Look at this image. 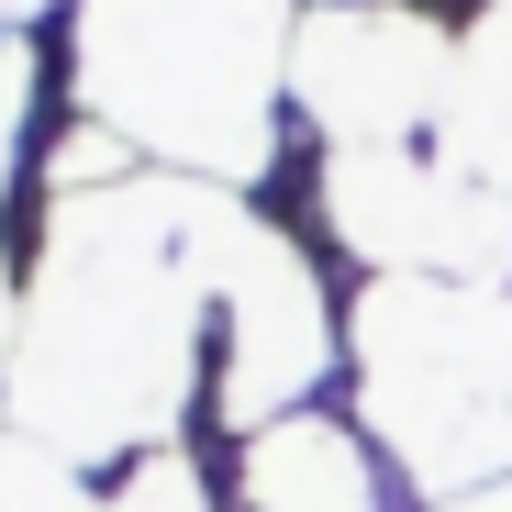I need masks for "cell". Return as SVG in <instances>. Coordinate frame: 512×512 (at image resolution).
<instances>
[{"label": "cell", "instance_id": "obj_1", "mask_svg": "<svg viewBox=\"0 0 512 512\" xmlns=\"http://www.w3.org/2000/svg\"><path fill=\"white\" fill-rule=\"evenodd\" d=\"M23 423L56 457H123L156 446L190 401V290L156 234H67L34 268V334H23Z\"/></svg>", "mask_w": 512, "mask_h": 512}, {"label": "cell", "instance_id": "obj_4", "mask_svg": "<svg viewBox=\"0 0 512 512\" xmlns=\"http://www.w3.org/2000/svg\"><path fill=\"white\" fill-rule=\"evenodd\" d=\"M223 423H279L312 379H323V357H334V323H323V290H312V268L279 245V234H234V256H223Z\"/></svg>", "mask_w": 512, "mask_h": 512}, {"label": "cell", "instance_id": "obj_7", "mask_svg": "<svg viewBox=\"0 0 512 512\" xmlns=\"http://www.w3.org/2000/svg\"><path fill=\"white\" fill-rule=\"evenodd\" d=\"M446 512H512V490H479V501H446Z\"/></svg>", "mask_w": 512, "mask_h": 512}, {"label": "cell", "instance_id": "obj_2", "mask_svg": "<svg viewBox=\"0 0 512 512\" xmlns=\"http://www.w3.org/2000/svg\"><path fill=\"white\" fill-rule=\"evenodd\" d=\"M268 67H279V0H101L78 45V90L123 123V145H167L190 167H256Z\"/></svg>", "mask_w": 512, "mask_h": 512}, {"label": "cell", "instance_id": "obj_6", "mask_svg": "<svg viewBox=\"0 0 512 512\" xmlns=\"http://www.w3.org/2000/svg\"><path fill=\"white\" fill-rule=\"evenodd\" d=\"M490 123L512 134V12L479 34V67H468V156H490Z\"/></svg>", "mask_w": 512, "mask_h": 512}, {"label": "cell", "instance_id": "obj_5", "mask_svg": "<svg viewBox=\"0 0 512 512\" xmlns=\"http://www.w3.org/2000/svg\"><path fill=\"white\" fill-rule=\"evenodd\" d=\"M234 501H245V512H379V468L357 457L346 423L279 412V423H256V435H245Z\"/></svg>", "mask_w": 512, "mask_h": 512}, {"label": "cell", "instance_id": "obj_3", "mask_svg": "<svg viewBox=\"0 0 512 512\" xmlns=\"http://www.w3.org/2000/svg\"><path fill=\"white\" fill-rule=\"evenodd\" d=\"M357 357H368V412L412 479L457 490L512 457V312L501 301L390 279L357 323Z\"/></svg>", "mask_w": 512, "mask_h": 512}]
</instances>
